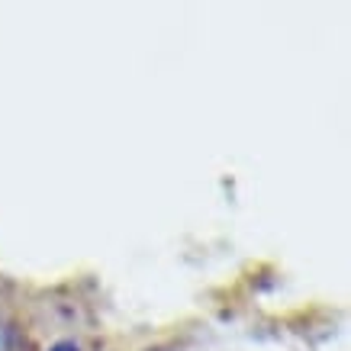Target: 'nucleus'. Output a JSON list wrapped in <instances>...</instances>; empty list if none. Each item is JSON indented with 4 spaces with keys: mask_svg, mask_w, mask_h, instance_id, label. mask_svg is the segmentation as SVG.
<instances>
[{
    "mask_svg": "<svg viewBox=\"0 0 351 351\" xmlns=\"http://www.w3.org/2000/svg\"><path fill=\"white\" fill-rule=\"evenodd\" d=\"M49 351H81V348H77V341H68V339H64V341H55Z\"/></svg>",
    "mask_w": 351,
    "mask_h": 351,
    "instance_id": "obj_1",
    "label": "nucleus"
}]
</instances>
